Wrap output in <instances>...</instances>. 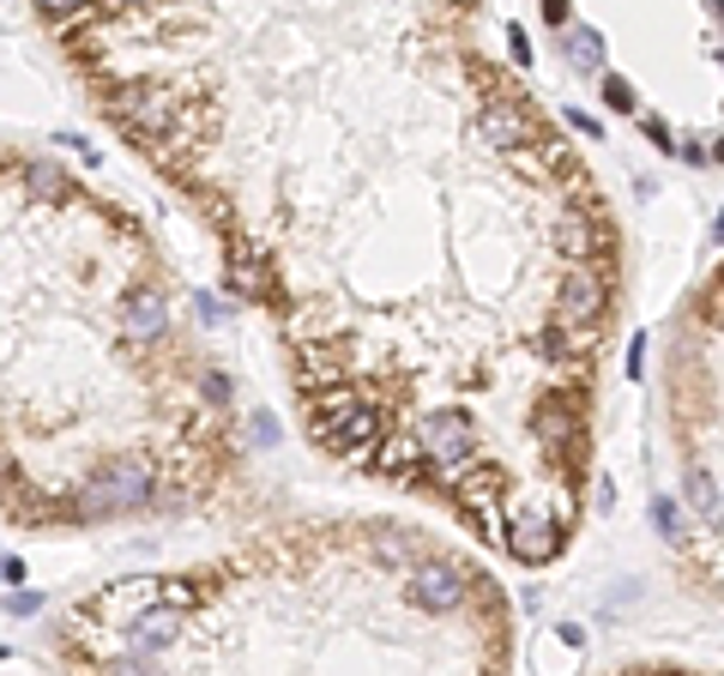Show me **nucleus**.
Returning a JSON list of instances; mask_svg holds the SVG:
<instances>
[{
	"mask_svg": "<svg viewBox=\"0 0 724 676\" xmlns=\"http://www.w3.org/2000/svg\"><path fill=\"white\" fill-rule=\"evenodd\" d=\"M266 309L302 436L543 568L574 544L622 236L483 0H31Z\"/></svg>",
	"mask_w": 724,
	"mask_h": 676,
	"instance_id": "1",
	"label": "nucleus"
},
{
	"mask_svg": "<svg viewBox=\"0 0 724 676\" xmlns=\"http://www.w3.org/2000/svg\"><path fill=\"white\" fill-rule=\"evenodd\" d=\"M242 495L236 380L158 236L61 163L0 151V514L97 532Z\"/></svg>",
	"mask_w": 724,
	"mask_h": 676,
	"instance_id": "2",
	"label": "nucleus"
},
{
	"mask_svg": "<svg viewBox=\"0 0 724 676\" xmlns=\"http://www.w3.org/2000/svg\"><path fill=\"white\" fill-rule=\"evenodd\" d=\"M670 441H677V490L689 507V526L701 532V550L718 556V297L713 278L689 302L670 356Z\"/></svg>",
	"mask_w": 724,
	"mask_h": 676,
	"instance_id": "3",
	"label": "nucleus"
}]
</instances>
